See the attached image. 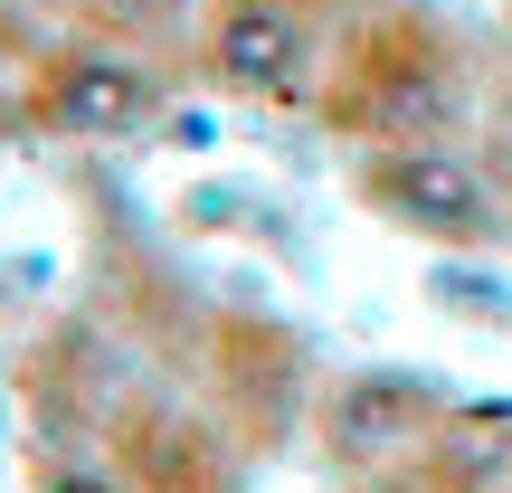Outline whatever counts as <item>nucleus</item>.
Masks as SVG:
<instances>
[{
	"label": "nucleus",
	"instance_id": "nucleus-1",
	"mask_svg": "<svg viewBox=\"0 0 512 493\" xmlns=\"http://www.w3.org/2000/svg\"><path fill=\"white\" fill-rule=\"evenodd\" d=\"M418 219L456 228V238H494V200H484V181L465 162H446V152L418 162Z\"/></svg>",
	"mask_w": 512,
	"mask_h": 493
}]
</instances>
